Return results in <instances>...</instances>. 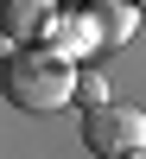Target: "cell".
I'll return each mask as SVG.
<instances>
[{
  "mask_svg": "<svg viewBox=\"0 0 146 159\" xmlns=\"http://www.w3.org/2000/svg\"><path fill=\"white\" fill-rule=\"evenodd\" d=\"M121 159H146V153H121Z\"/></svg>",
  "mask_w": 146,
  "mask_h": 159,
  "instance_id": "obj_8",
  "label": "cell"
},
{
  "mask_svg": "<svg viewBox=\"0 0 146 159\" xmlns=\"http://www.w3.org/2000/svg\"><path fill=\"white\" fill-rule=\"evenodd\" d=\"M64 0H0V38L7 45H45V25Z\"/></svg>",
  "mask_w": 146,
  "mask_h": 159,
  "instance_id": "obj_3",
  "label": "cell"
},
{
  "mask_svg": "<svg viewBox=\"0 0 146 159\" xmlns=\"http://www.w3.org/2000/svg\"><path fill=\"white\" fill-rule=\"evenodd\" d=\"M83 13H89V25H95L102 51L127 45V38H134V25H140V13H134V7H121V0H83Z\"/></svg>",
  "mask_w": 146,
  "mask_h": 159,
  "instance_id": "obj_5",
  "label": "cell"
},
{
  "mask_svg": "<svg viewBox=\"0 0 146 159\" xmlns=\"http://www.w3.org/2000/svg\"><path fill=\"white\" fill-rule=\"evenodd\" d=\"M76 102H83V115L89 108H108V83H102L95 70H83V76H76Z\"/></svg>",
  "mask_w": 146,
  "mask_h": 159,
  "instance_id": "obj_6",
  "label": "cell"
},
{
  "mask_svg": "<svg viewBox=\"0 0 146 159\" xmlns=\"http://www.w3.org/2000/svg\"><path fill=\"white\" fill-rule=\"evenodd\" d=\"M121 7H134V13H140V7H146V0H121Z\"/></svg>",
  "mask_w": 146,
  "mask_h": 159,
  "instance_id": "obj_7",
  "label": "cell"
},
{
  "mask_svg": "<svg viewBox=\"0 0 146 159\" xmlns=\"http://www.w3.org/2000/svg\"><path fill=\"white\" fill-rule=\"evenodd\" d=\"M83 147H89V153H102V159L146 153V108H127V102L89 108V115H83Z\"/></svg>",
  "mask_w": 146,
  "mask_h": 159,
  "instance_id": "obj_2",
  "label": "cell"
},
{
  "mask_svg": "<svg viewBox=\"0 0 146 159\" xmlns=\"http://www.w3.org/2000/svg\"><path fill=\"white\" fill-rule=\"evenodd\" d=\"M45 51H57V57H89V51H102V38H95V25H89V13H83V0L76 7H57V19L45 25Z\"/></svg>",
  "mask_w": 146,
  "mask_h": 159,
  "instance_id": "obj_4",
  "label": "cell"
},
{
  "mask_svg": "<svg viewBox=\"0 0 146 159\" xmlns=\"http://www.w3.org/2000/svg\"><path fill=\"white\" fill-rule=\"evenodd\" d=\"M76 64L70 57H57V51H45V45H13L7 57H0V96L13 102V108H25V115H51V108H64V102H76Z\"/></svg>",
  "mask_w": 146,
  "mask_h": 159,
  "instance_id": "obj_1",
  "label": "cell"
}]
</instances>
